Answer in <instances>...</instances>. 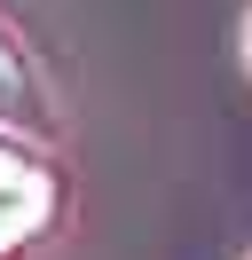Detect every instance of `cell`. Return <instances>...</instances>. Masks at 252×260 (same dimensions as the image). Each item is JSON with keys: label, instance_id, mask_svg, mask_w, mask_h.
Segmentation results:
<instances>
[{"label": "cell", "instance_id": "2", "mask_svg": "<svg viewBox=\"0 0 252 260\" xmlns=\"http://www.w3.org/2000/svg\"><path fill=\"white\" fill-rule=\"evenodd\" d=\"M0 118H16V126H40V87H32L24 55L0 40Z\"/></svg>", "mask_w": 252, "mask_h": 260}, {"label": "cell", "instance_id": "1", "mask_svg": "<svg viewBox=\"0 0 252 260\" xmlns=\"http://www.w3.org/2000/svg\"><path fill=\"white\" fill-rule=\"evenodd\" d=\"M47 213H55V181H47V166L0 150V252L32 244V237L47 229Z\"/></svg>", "mask_w": 252, "mask_h": 260}]
</instances>
